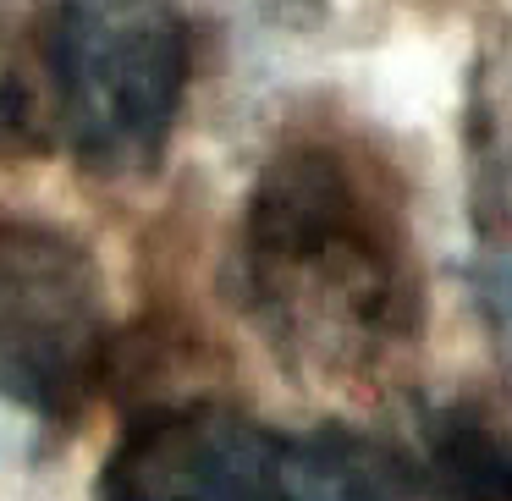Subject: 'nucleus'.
I'll use <instances>...</instances> for the list:
<instances>
[{"label":"nucleus","mask_w":512,"mask_h":501,"mask_svg":"<svg viewBox=\"0 0 512 501\" xmlns=\"http://www.w3.org/2000/svg\"><path fill=\"white\" fill-rule=\"evenodd\" d=\"M270 501H419V468L380 435L320 424L276 441Z\"/></svg>","instance_id":"39448f33"},{"label":"nucleus","mask_w":512,"mask_h":501,"mask_svg":"<svg viewBox=\"0 0 512 501\" xmlns=\"http://www.w3.org/2000/svg\"><path fill=\"white\" fill-rule=\"evenodd\" d=\"M56 133L100 177L160 166L188 89V23L144 0H83L45 17Z\"/></svg>","instance_id":"f03ea898"},{"label":"nucleus","mask_w":512,"mask_h":501,"mask_svg":"<svg viewBox=\"0 0 512 501\" xmlns=\"http://www.w3.org/2000/svg\"><path fill=\"white\" fill-rule=\"evenodd\" d=\"M105 336L100 259L61 226L0 215V397L39 419L78 413L105 369Z\"/></svg>","instance_id":"7ed1b4c3"},{"label":"nucleus","mask_w":512,"mask_h":501,"mask_svg":"<svg viewBox=\"0 0 512 501\" xmlns=\"http://www.w3.org/2000/svg\"><path fill=\"white\" fill-rule=\"evenodd\" d=\"M419 501H512V435L485 408H446L430 419Z\"/></svg>","instance_id":"423d86ee"},{"label":"nucleus","mask_w":512,"mask_h":501,"mask_svg":"<svg viewBox=\"0 0 512 501\" xmlns=\"http://www.w3.org/2000/svg\"><path fill=\"white\" fill-rule=\"evenodd\" d=\"M479 287H485V309H490L496 336H501V347H507V358H512V265H490L485 276H479Z\"/></svg>","instance_id":"6e6552de"},{"label":"nucleus","mask_w":512,"mask_h":501,"mask_svg":"<svg viewBox=\"0 0 512 501\" xmlns=\"http://www.w3.org/2000/svg\"><path fill=\"white\" fill-rule=\"evenodd\" d=\"M276 435L237 408L193 402L138 419L105 457L94 501H270Z\"/></svg>","instance_id":"20e7f679"},{"label":"nucleus","mask_w":512,"mask_h":501,"mask_svg":"<svg viewBox=\"0 0 512 501\" xmlns=\"http://www.w3.org/2000/svg\"><path fill=\"white\" fill-rule=\"evenodd\" d=\"M237 287L298 369L369 375L419 331V265L397 182L342 144H292L259 171Z\"/></svg>","instance_id":"f257e3e1"},{"label":"nucleus","mask_w":512,"mask_h":501,"mask_svg":"<svg viewBox=\"0 0 512 501\" xmlns=\"http://www.w3.org/2000/svg\"><path fill=\"white\" fill-rule=\"evenodd\" d=\"M50 138H56L50 94L12 56H0V155H45Z\"/></svg>","instance_id":"0eeeda50"}]
</instances>
